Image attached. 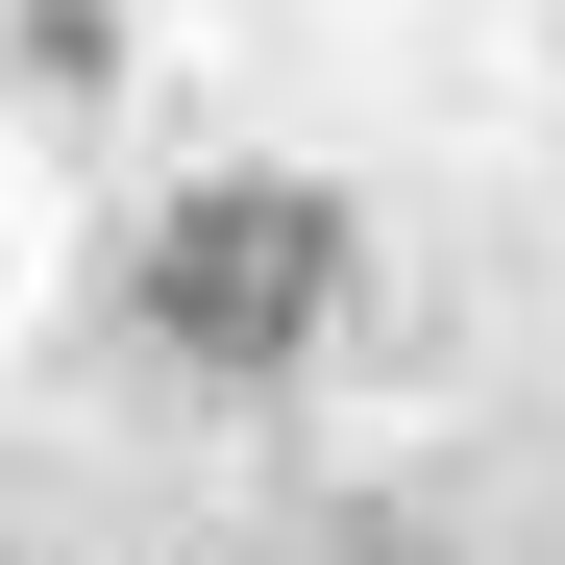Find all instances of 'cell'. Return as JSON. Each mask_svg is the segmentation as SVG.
<instances>
[{
    "mask_svg": "<svg viewBox=\"0 0 565 565\" xmlns=\"http://www.w3.org/2000/svg\"><path fill=\"white\" fill-rule=\"evenodd\" d=\"M344 320V198L320 172H172L148 246H124V344L172 394H270V369H320Z\"/></svg>",
    "mask_w": 565,
    "mask_h": 565,
    "instance_id": "1",
    "label": "cell"
}]
</instances>
